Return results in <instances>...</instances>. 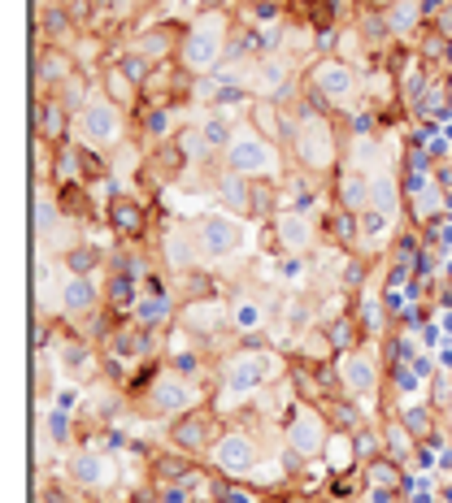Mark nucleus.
Segmentation results:
<instances>
[{"label": "nucleus", "instance_id": "nucleus-1", "mask_svg": "<svg viewBox=\"0 0 452 503\" xmlns=\"http://www.w3.org/2000/svg\"><path fill=\"white\" fill-rule=\"evenodd\" d=\"M114 217H118V226L139 230V217H135V208H131V204H118V208H114Z\"/></svg>", "mask_w": 452, "mask_h": 503}]
</instances>
